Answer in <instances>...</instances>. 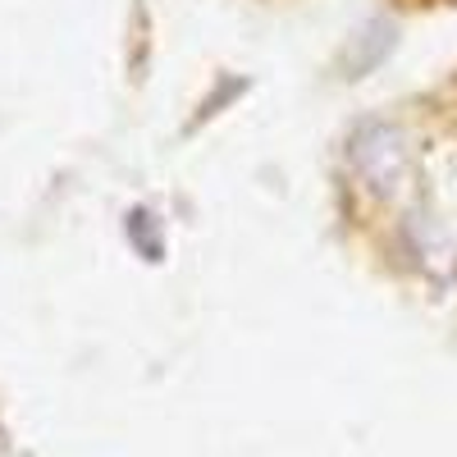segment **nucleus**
I'll list each match as a JSON object with an SVG mask.
<instances>
[{"mask_svg": "<svg viewBox=\"0 0 457 457\" xmlns=\"http://www.w3.org/2000/svg\"><path fill=\"white\" fill-rule=\"evenodd\" d=\"M403 10H430V5H457V0H398Z\"/></svg>", "mask_w": 457, "mask_h": 457, "instance_id": "nucleus-1", "label": "nucleus"}]
</instances>
